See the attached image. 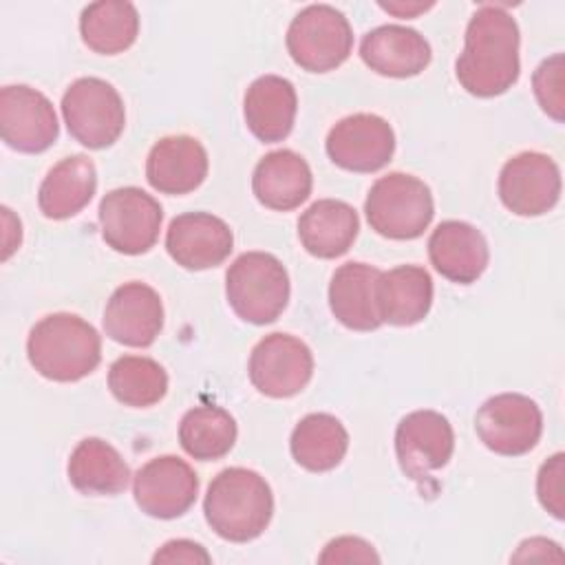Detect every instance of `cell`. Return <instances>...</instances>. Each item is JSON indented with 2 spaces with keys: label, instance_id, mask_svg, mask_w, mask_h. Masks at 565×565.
I'll return each instance as SVG.
<instances>
[{
  "label": "cell",
  "instance_id": "cell-8",
  "mask_svg": "<svg viewBox=\"0 0 565 565\" xmlns=\"http://www.w3.org/2000/svg\"><path fill=\"white\" fill-rule=\"evenodd\" d=\"M161 221L163 210L159 201L135 185L110 190L99 201L102 238L126 256H139L154 247Z\"/></svg>",
  "mask_w": 565,
  "mask_h": 565
},
{
  "label": "cell",
  "instance_id": "cell-32",
  "mask_svg": "<svg viewBox=\"0 0 565 565\" xmlns=\"http://www.w3.org/2000/svg\"><path fill=\"white\" fill-rule=\"evenodd\" d=\"M563 53H554L543 60L532 75V88L539 106L554 121H563L565 117V97H563Z\"/></svg>",
  "mask_w": 565,
  "mask_h": 565
},
{
  "label": "cell",
  "instance_id": "cell-19",
  "mask_svg": "<svg viewBox=\"0 0 565 565\" xmlns=\"http://www.w3.org/2000/svg\"><path fill=\"white\" fill-rule=\"evenodd\" d=\"M428 258L450 282L470 285L486 271L490 249L475 225L466 221H444L428 238Z\"/></svg>",
  "mask_w": 565,
  "mask_h": 565
},
{
  "label": "cell",
  "instance_id": "cell-35",
  "mask_svg": "<svg viewBox=\"0 0 565 565\" xmlns=\"http://www.w3.org/2000/svg\"><path fill=\"white\" fill-rule=\"evenodd\" d=\"M210 561H212V556L205 552V547L194 541H188V539L168 541L152 556V563H210Z\"/></svg>",
  "mask_w": 565,
  "mask_h": 565
},
{
  "label": "cell",
  "instance_id": "cell-16",
  "mask_svg": "<svg viewBox=\"0 0 565 565\" xmlns=\"http://www.w3.org/2000/svg\"><path fill=\"white\" fill-rule=\"evenodd\" d=\"M166 249L183 269L201 271L221 265L234 249L230 225L210 212H185L170 221Z\"/></svg>",
  "mask_w": 565,
  "mask_h": 565
},
{
  "label": "cell",
  "instance_id": "cell-26",
  "mask_svg": "<svg viewBox=\"0 0 565 565\" xmlns=\"http://www.w3.org/2000/svg\"><path fill=\"white\" fill-rule=\"evenodd\" d=\"M433 305V278L419 265H399L380 274L377 309L382 322L411 327L422 322Z\"/></svg>",
  "mask_w": 565,
  "mask_h": 565
},
{
  "label": "cell",
  "instance_id": "cell-30",
  "mask_svg": "<svg viewBox=\"0 0 565 565\" xmlns=\"http://www.w3.org/2000/svg\"><path fill=\"white\" fill-rule=\"evenodd\" d=\"M236 422L221 406H194L179 424L181 448L199 461H216L225 457L236 441Z\"/></svg>",
  "mask_w": 565,
  "mask_h": 565
},
{
  "label": "cell",
  "instance_id": "cell-29",
  "mask_svg": "<svg viewBox=\"0 0 565 565\" xmlns=\"http://www.w3.org/2000/svg\"><path fill=\"white\" fill-rule=\"evenodd\" d=\"M79 35L99 55L124 53L139 35L137 7L126 0L93 2L79 15Z\"/></svg>",
  "mask_w": 565,
  "mask_h": 565
},
{
  "label": "cell",
  "instance_id": "cell-5",
  "mask_svg": "<svg viewBox=\"0 0 565 565\" xmlns=\"http://www.w3.org/2000/svg\"><path fill=\"white\" fill-rule=\"evenodd\" d=\"M225 296L241 320L269 324L289 300L287 269L267 252H245L225 274Z\"/></svg>",
  "mask_w": 565,
  "mask_h": 565
},
{
  "label": "cell",
  "instance_id": "cell-23",
  "mask_svg": "<svg viewBox=\"0 0 565 565\" xmlns=\"http://www.w3.org/2000/svg\"><path fill=\"white\" fill-rule=\"evenodd\" d=\"M296 110V88L289 79L280 75H263L254 79L245 90V124L252 135L265 143L282 141L291 132Z\"/></svg>",
  "mask_w": 565,
  "mask_h": 565
},
{
  "label": "cell",
  "instance_id": "cell-3",
  "mask_svg": "<svg viewBox=\"0 0 565 565\" xmlns=\"http://www.w3.org/2000/svg\"><path fill=\"white\" fill-rule=\"evenodd\" d=\"M31 366L53 382H77L102 360L97 329L75 313H51L33 324L26 338Z\"/></svg>",
  "mask_w": 565,
  "mask_h": 565
},
{
  "label": "cell",
  "instance_id": "cell-6",
  "mask_svg": "<svg viewBox=\"0 0 565 565\" xmlns=\"http://www.w3.org/2000/svg\"><path fill=\"white\" fill-rule=\"evenodd\" d=\"M62 117L71 137L90 150L113 146L126 126L121 95L99 77H79L66 88Z\"/></svg>",
  "mask_w": 565,
  "mask_h": 565
},
{
  "label": "cell",
  "instance_id": "cell-14",
  "mask_svg": "<svg viewBox=\"0 0 565 565\" xmlns=\"http://www.w3.org/2000/svg\"><path fill=\"white\" fill-rule=\"evenodd\" d=\"M132 494L148 516L177 519L194 505L199 477L188 461L174 455H161L137 470Z\"/></svg>",
  "mask_w": 565,
  "mask_h": 565
},
{
  "label": "cell",
  "instance_id": "cell-4",
  "mask_svg": "<svg viewBox=\"0 0 565 565\" xmlns=\"http://www.w3.org/2000/svg\"><path fill=\"white\" fill-rule=\"evenodd\" d=\"M364 214L380 236L393 241H413L422 236L435 214L430 188L404 172L380 177L364 201Z\"/></svg>",
  "mask_w": 565,
  "mask_h": 565
},
{
  "label": "cell",
  "instance_id": "cell-28",
  "mask_svg": "<svg viewBox=\"0 0 565 565\" xmlns=\"http://www.w3.org/2000/svg\"><path fill=\"white\" fill-rule=\"evenodd\" d=\"M291 457L309 472L333 470L347 455L349 433L342 422L329 413L302 417L289 439Z\"/></svg>",
  "mask_w": 565,
  "mask_h": 565
},
{
  "label": "cell",
  "instance_id": "cell-25",
  "mask_svg": "<svg viewBox=\"0 0 565 565\" xmlns=\"http://www.w3.org/2000/svg\"><path fill=\"white\" fill-rule=\"evenodd\" d=\"M97 190V170L86 154H71L55 163L40 183L38 205L46 218L64 221L82 212Z\"/></svg>",
  "mask_w": 565,
  "mask_h": 565
},
{
  "label": "cell",
  "instance_id": "cell-20",
  "mask_svg": "<svg viewBox=\"0 0 565 565\" xmlns=\"http://www.w3.org/2000/svg\"><path fill=\"white\" fill-rule=\"evenodd\" d=\"M360 57L377 75L413 77L430 64L433 51L419 31L402 24H382L362 38Z\"/></svg>",
  "mask_w": 565,
  "mask_h": 565
},
{
  "label": "cell",
  "instance_id": "cell-21",
  "mask_svg": "<svg viewBox=\"0 0 565 565\" xmlns=\"http://www.w3.org/2000/svg\"><path fill=\"white\" fill-rule=\"evenodd\" d=\"M380 269L366 263L340 265L329 282V307L340 324L353 331H373L382 324L377 309Z\"/></svg>",
  "mask_w": 565,
  "mask_h": 565
},
{
  "label": "cell",
  "instance_id": "cell-31",
  "mask_svg": "<svg viewBox=\"0 0 565 565\" xmlns=\"http://www.w3.org/2000/svg\"><path fill=\"white\" fill-rule=\"evenodd\" d=\"M108 388L124 406L148 408L168 393V373L152 358L121 355L108 369Z\"/></svg>",
  "mask_w": 565,
  "mask_h": 565
},
{
  "label": "cell",
  "instance_id": "cell-37",
  "mask_svg": "<svg viewBox=\"0 0 565 565\" xmlns=\"http://www.w3.org/2000/svg\"><path fill=\"white\" fill-rule=\"evenodd\" d=\"M380 9L386 13H393L397 18H415L428 9H433V2H380Z\"/></svg>",
  "mask_w": 565,
  "mask_h": 565
},
{
  "label": "cell",
  "instance_id": "cell-11",
  "mask_svg": "<svg viewBox=\"0 0 565 565\" xmlns=\"http://www.w3.org/2000/svg\"><path fill=\"white\" fill-rule=\"evenodd\" d=\"M60 135L57 115L49 97L26 84H11L0 90V137L26 154L44 152Z\"/></svg>",
  "mask_w": 565,
  "mask_h": 565
},
{
  "label": "cell",
  "instance_id": "cell-18",
  "mask_svg": "<svg viewBox=\"0 0 565 565\" xmlns=\"http://www.w3.org/2000/svg\"><path fill=\"white\" fill-rule=\"evenodd\" d=\"M207 152L199 139L190 135H172L159 139L146 159L148 183L170 196L194 192L207 177Z\"/></svg>",
  "mask_w": 565,
  "mask_h": 565
},
{
  "label": "cell",
  "instance_id": "cell-13",
  "mask_svg": "<svg viewBox=\"0 0 565 565\" xmlns=\"http://www.w3.org/2000/svg\"><path fill=\"white\" fill-rule=\"evenodd\" d=\"M329 159L349 172H377L395 152V132L386 119L373 113H355L340 119L324 141Z\"/></svg>",
  "mask_w": 565,
  "mask_h": 565
},
{
  "label": "cell",
  "instance_id": "cell-7",
  "mask_svg": "<svg viewBox=\"0 0 565 565\" xmlns=\"http://www.w3.org/2000/svg\"><path fill=\"white\" fill-rule=\"evenodd\" d=\"M287 51L309 73L338 68L353 49V31L342 11L331 4H309L289 22Z\"/></svg>",
  "mask_w": 565,
  "mask_h": 565
},
{
  "label": "cell",
  "instance_id": "cell-12",
  "mask_svg": "<svg viewBox=\"0 0 565 565\" xmlns=\"http://www.w3.org/2000/svg\"><path fill=\"white\" fill-rule=\"evenodd\" d=\"M499 199L519 216H541L561 199V170L543 152H519L499 172Z\"/></svg>",
  "mask_w": 565,
  "mask_h": 565
},
{
  "label": "cell",
  "instance_id": "cell-33",
  "mask_svg": "<svg viewBox=\"0 0 565 565\" xmlns=\"http://www.w3.org/2000/svg\"><path fill=\"white\" fill-rule=\"evenodd\" d=\"M563 475H565V455L556 452L552 455L539 470L536 477V497L539 503L554 516H565V488H563Z\"/></svg>",
  "mask_w": 565,
  "mask_h": 565
},
{
  "label": "cell",
  "instance_id": "cell-1",
  "mask_svg": "<svg viewBox=\"0 0 565 565\" xmlns=\"http://www.w3.org/2000/svg\"><path fill=\"white\" fill-rule=\"evenodd\" d=\"M519 24L497 4H483L466 26L463 51L455 62L459 84L475 97L503 95L519 79Z\"/></svg>",
  "mask_w": 565,
  "mask_h": 565
},
{
  "label": "cell",
  "instance_id": "cell-15",
  "mask_svg": "<svg viewBox=\"0 0 565 565\" xmlns=\"http://www.w3.org/2000/svg\"><path fill=\"white\" fill-rule=\"evenodd\" d=\"M455 450L450 422L437 411H413L397 424L395 455L411 479H424L444 468Z\"/></svg>",
  "mask_w": 565,
  "mask_h": 565
},
{
  "label": "cell",
  "instance_id": "cell-34",
  "mask_svg": "<svg viewBox=\"0 0 565 565\" xmlns=\"http://www.w3.org/2000/svg\"><path fill=\"white\" fill-rule=\"evenodd\" d=\"M320 563H377L380 556L375 554L373 545L358 536H338L333 539L324 552L318 556Z\"/></svg>",
  "mask_w": 565,
  "mask_h": 565
},
{
  "label": "cell",
  "instance_id": "cell-2",
  "mask_svg": "<svg viewBox=\"0 0 565 565\" xmlns=\"http://www.w3.org/2000/svg\"><path fill=\"white\" fill-rule=\"evenodd\" d=\"M207 525L225 541L258 539L274 516V494L265 477L249 468H225L207 486L203 499Z\"/></svg>",
  "mask_w": 565,
  "mask_h": 565
},
{
  "label": "cell",
  "instance_id": "cell-22",
  "mask_svg": "<svg viewBox=\"0 0 565 565\" xmlns=\"http://www.w3.org/2000/svg\"><path fill=\"white\" fill-rule=\"evenodd\" d=\"M313 177L309 163L294 150L267 152L254 168L252 190L258 203L276 212L300 207L311 194Z\"/></svg>",
  "mask_w": 565,
  "mask_h": 565
},
{
  "label": "cell",
  "instance_id": "cell-27",
  "mask_svg": "<svg viewBox=\"0 0 565 565\" xmlns=\"http://www.w3.org/2000/svg\"><path fill=\"white\" fill-rule=\"evenodd\" d=\"M68 481L82 494H119L130 483V468L115 446L99 437L82 439L68 457Z\"/></svg>",
  "mask_w": 565,
  "mask_h": 565
},
{
  "label": "cell",
  "instance_id": "cell-24",
  "mask_svg": "<svg viewBox=\"0 0 565 565\" xmlns=\"http://www.w3.org/2000/svg\"><path fill=\"white\" fill-rule=\"evenodd\" d=\"M360 232V218L353 205L338 199L311 203L298 218V238L316 258H338L347 254Z\"/></svg>",
  "mask_w": 565,
  "mask_h": 565
},
{
  "label": "cell",
  "instance_id": "cell-36",
  "mask_svg": "<svg viewBox=\"0 0 565 565\" xmlns=\"http://www.w3.org/2000/svg\"><path fill=\"white\" fill-rule=\"evenodd\" d=\"M561 558H563V552L558 543L543 536L523 541L519 550L512 554V561H561Z\"/></svg>",
  "mask_w": 565,
  "mask_h": 565
},
{
  "label": "cell",
  "instance_id": "cell-9",
  "mask_svg": "<svg viewBox=\"0 0 565 565\" xmlns=\"http://www.w3.org/2000/svg\"><path fill=\"white\" fill-rule=\"evenodd\" d=\"M483 446L503 457L530 452L543 433V415L534 399L521 393H499L486 399L475 417Z\"/></svg>",
  "mask_w": 565,
  "mask_h": 565
},
{
  "label": "cell",
  "instance_id": "cell-17",
  "mask_svg": "<svg viewBox=\"0 0 565 565\" xmlns=\"http://www.w3.org/2000/svg\"><path fill=\"white\" fill-rule=\"evenodd\" d=\"M163 329L159 294L139 280L124 282L113 291L104 309V331L126 347H150Z\"/></svg>",
  "mask_w": 565,
  "mask_h": 565
},
{
  "label": "cell",
  "instance_id": "cell-10",
  "mask_svg": "<svg viewBox=\"0 0 565 565\" xmlns=\"http://www.w3.org/2000/svg\"><path fill=\"white\" fill-rule=\"evenodd\" d=\"M249 380L267 397L282 399L300 393L313 375L311 349L289 333L265 335L249 355Z\"/></svg>",
  "mask_w": 565,
  "mask_h": 565
}]
</instances>
